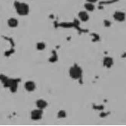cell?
I'll use <instances>...</instances> for the list:
<instances>
[{"label":"cell","instance_id":"6da1fadb","mask_svg":"<svg viewBox=\"0 0 126 126\" xmlns=\"http://www.w3.org/2000/svg\"><path fill=\"white\" fill-rule=\"evenodd\" d=\"M14 4L16 10L19 15L24 16L28 14L29 12V7L27 4L16 1Z\"/></svg>","mask_w":126,"mask_h":126},{"label":"cell","instance_id":"7a4b0ae2","mask_svg":"<svg viewBox=\"0 0 126 126\" xmlns=\"http://www.w3.org/2000/svg\"><path fill=\"white\" fill-rule=\"evenodd\" d=\"M69 73L70 76L72 79H78L81 77L82 74V70L79 66L75 65L70 68Z\"/></svg>","mask_w":126,"mask_h":126},{"label":"cell","instance_id":"3957f363","mask_svg":"<svg viewBox=\"0 0 126 126\" xmlns=\"http://www.w3.org/2000/svg\"><path fill=\"white\" fill-rule=\"evenodd\" d=\"M43 111L42 110L40 109H37L33 110L31 112V119L34 121L39 120L41 119L42 117Z\"/></svg>","mask_w":126,"mask_h":126},{"label":"cell","instance_id":"277c9868","mask_svg":"<svg viewBox=\"0 0 126 126\" xmlns=\"http://www.w3.org/2000/svg\"><path fill=\"white\" fill-rule=\"evenodd\" d=\"M113 17L117 21L122 22L125 20L126 15L122 11H116L113 15Z\"/></svg>","mask_w":126,"mask_h":126},{"label":"cell","instance_id":"5b68a950","mask_svg":"<svg viewBox=\"0 0 126 126\" xmlns=\"http://www.w3.org/2000/svg\"><path fill=\"white\" fill-rule=\"evenodd\" d=\"M25 89L28 92H32L35 89V84L34 82L32 81H27L24 85Z\"/></svg>","mask_w":126,"mask_h":126},{"label":"cell","instance_id":"8992f818","mask_svg":"<svg viewBox=\"0 0 126 126\" xmlns=\"http://www.w3.org/2000/svg\"><path fill=\"white\" fill-rule=\"evenodd\" d=\"M36 105L38 109L43 110L47 106V102L43 99H39L36 101Z\"/></svg>","mask_w":126,"mask_h":126},{"label":"cell","instance_id":"52a82bcc","mask_svg":"<svg viewBox=\"0 0 126 126\" xmlns=\"http://www.w3.org/2000/svg\"><path fill=\"white\" fill-rule=\"evenodd\" d=\"M103 65L104 66H105L107 68H109L113 64V59L110 57H105L103 59Z\"/></svg>","mask_w":126,"mask_h":126},{"label":"cell","instance_id":"ba28073f","mask_svg":"<svg viewBox=\"0 0 126 126\" xmlns=\"http://www.w3.org/2000/svg\"><path fill=\"white\" fill-rule=\"evenodd\" d=\"M78 16L79 18L81 19V20H82L83 22H86L88 21L89 18V15L86 11H80L78 14Z\"/></svg>","mask_w":126,"mask_h":126},{"label":"cell","instance_id":"9c48e42d","mask_svg":"<svg viewBox=\"0 0 126 126\" xmlns=\"http://www.w3.org/2000/svg\"><path fill=\"white\" fill-rule=\"evenodd\" d=\"M8 25L11 28H15L18 25V20L14 18H11L7 21Z\"/></svg>","mask_w":126,"mask_h":126},{"label":"cell","instance_id":"30bf717a","mask_svg":"<svg viewBox=\"0 0 126 126\" xmlns=\"http://www.w3.org/2000/svg\"><path fill=\"white\" fill-rule=\"evenodd\" d=\"M84 7L86 9L89 11H93L94 9V6L93 3L87 2L84 4Z\"/></svg>","mask_w":126,"mask_h":126},{"label":"cell","instance_id":"8fae6325","mask_svg":"<svg viewBox=\"0 0 126 126\" xmlns=\"http://www.w3.org/2000/svg\"><path fill=\"white\" fill-rule=\"evenodd\" d=\"M36 48L38 50H43L45 48V44L43 42H38L36 44Z\"/></svg>","mask_w":126,"mask_h":126},{"label":"cell","instance_id":"7c38bea8","mask_svg":"<svg viewBox=\"0 0 126 126\" xmlns=\"http://www.w3.org/2000/svg\"><path fill=\"white\" fill-rule=\"evenodd\" d=\"M58 117L60 118H63L66 117V112L63 110H60L58 113Z\"/></svg>","mask_w":126,"mask_h":126},{"label":"cell","instance_id":"4fadbf2b","mask_svg":"<svg viewBox=\"0 0 126 126\" xmlns=\"http://www.w3.org/2000/svg\"><path fill=\"white\" fill-rule=\"evenodd\" d=\"M87 0L88 2H91V3H93L97 1V0Z\"/></svg>","mask_w":126,"mask_h":126}]
</instances>
